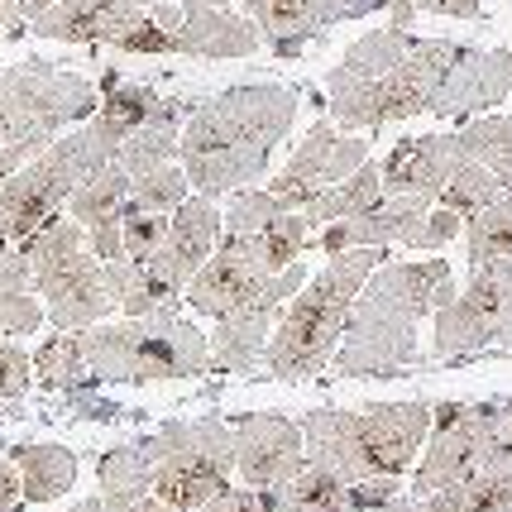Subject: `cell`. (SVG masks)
<instances>
[{"label":"cell","instance_id":"obj_1","mask_svg":"<svg viewBox=\"0 0 512 512\" xmlns=\"http://www.w3.org/2000/svg\"><path fill=\"white\" fill-rule=\"evenodd\" d=\"M292 125V96L283 87H235L206 101L178 134V168L201 197H221L268 168L273 144Z\"/></svg>","mask_w":512,"mask_h":512},{"label":"cell","instance_id":"obj_2","mask_svg":"<svg viewBox=\"0 0 512 512\" xmlns=\"http://www.w3.org/2000/svg\"><path fill=\"white\" fill-rule=\"evenodd\" d=\"M455 297L446 259L426 264H388L379 278L355 297L345 316V345H340V369L345 374H374V369H398L417 355V316L431 307H446Z\"/></svg>","mask_w":512,"mask_h":512},{"label":"cell","instance_id":"obj_3","mask_svg":"<svg viewBox=\"0 0 512 512\" xmlns=\"http://www.w3.org/2000/svg\"><path fill=\"white\" fill-rule=\"evenodd\" d=\"M460 48L450 44H407L402 34L364 39L350 63L331 77V106L345 125H383L422 111L431 91L441 87Z\"/></svg>","mask_w":512,"mask_h":512},{"label":"cell","instance_id":"obj_4","mask_svg":"<svg viewBox=\"0 0 512 512\" xmlns=\"http://www.w3.org/2000/svg\"><path fill=\"white\" fill-rule=\"evenodd\" d=\"M426 436H431V407L426 402L369 407V412H312L302 422L307 460L331 469L340 484L407 474Z\"/></svg>","mask_w":512,"mask_h":512},{"label":"cell","instance_id":"obj_5","mask_svg":"<svg viewBox=\"0 0 512 512\" xmlns=\"http://www.w3.org/2000/svg\"><path fill=\"white\" fill-rule=\"evenodd\" d=\"M77 350L87 364V383H154V379H192L211 364L206 335L182 321L178 312L130 316L115 326H87Z\"/></svg>","mask_w":512,"mask_h":512},{"label":"cell","instance_id":"obj_6","mask_svg":"<svg viewBox=\"0 0 512 512\" xmlns=\"http://www.w3.org/2000/svg\"><path fill=\"white\" fill-rule=\"evenodd\" d=\"M120 144H125V134L96 115L87 130L53 139L39 158H29L15 178L0 182V240L5 245H20L44 221H53L58 206H67V197L96 168H106Z\"/></svg>","mask_w":512,"mask_h":512},{"label":"cell","instance_id":"obj_7","mask_svg":"<svg viewBox=\"0 0 512 512\" xmlns=\"http://www.w3.org/2000/svg\"><path fill=\"white\" fill-rule=\"evenodd\" d=\"M20 254L34 278V297H44V321L58 331H87L115 312L106 264L87 249V230L77 221H44L29 240H20Z\"/></svg>","mask_w":512,"mask_h":512},{"label":"cell","instance_id":"obj_8","mask_svg":"<svg viewBox=\"0 0 512 512\" xmlns=\"http://www.w3.org/2000/svg\"><path fill=\"white\" fill-rule=\"evenodd\" d=\"M383 264V249H350L335 254L331 268L316 278L312 288H302L292 297L288 316L278 321V335L268 345V364L273 374H312L321 359L335 350V340L345 331V316L355 307V297L364 292V278Z\"/></svg>","mask_w":512,"mask_h":512},{"label":"cell","instance_id":"obj_9","mask_svg":"<svg viewBox=\"0 0 512 512\" xmlns=\"http://www.w3.org/2000/svg\"><path fill=\"white\" fill-rule=\"evenodd\" d=\"M144 460L154 469V498L163 508L201 512L230 489L235 474V426L225 422H192L168 426L149 441H139Z\"/></svg>","mask_w":512,"mask_h":512},{"label":"cell","instance_id":"obj_10","mask_svg":"<svg viewBox=\"0 0 512 512\" xmlns=\"http://www.w3.org/2000/svg\"><path fill=\"white\" fill-rule=\"evenodd\" d=\"M96 111V87L87 77L58 72L48 63H20L0 72V149L20 139L53 134Z\"/></svg>","mask_w":512,"mask_h":512},{"label":"cell","instance_id":"obj_11","mask_svg":"<svg viewBox=\"0 0 512 512\" xmlns=\"http://www.w3.org/2000/svg\"><path fill=\"white\" fill-rule=\"evenodd\" d=\"M512 335V259L479 264L469 288L436 316V355H469Z\"/></svg>","mask_w":512,"mask_h":512},{"label":"cell","instance_id":"obj_12","mask_svg":"<svg viewBox=\"0 0 512 512\" xmlns=\"http://www.w3.org/2000/svg\"><path fill=\"white\" fill-rule=\"evenodd\" d=\"M216 245H221V206H216V197H187L168 216V240L144 259V273L154 278V283H163L168 292H178L192 283V273H197L211 254H216Z\"/></svg>","mask_w":512,"mask_h":512},{"label":"cell","instance_id":"obj_13","mask_svg":"<svg viewBox=\"0 0 512 512\" xmlns=\"http://www.w3.org/2000/svg\"><path fill=\"white\" fill-rule=\"evenodd\" d=\"M302 465H307V441L297 422L249 417L235 426V474H245V489L278 493Z\"/></svg>","mask_w":512,"mask_h":512},{"label":"cell","instance_id":"obj_14","mask_svg":"<svg viewBox=\"0 0 512 512\" xmlns=\"http://www.w3.org/2000/svg\"><path fill=\"white\" fill-rule=\"evenodd\" d=\"M130 206V173L120 163L96 168L72 197H67V221H77L87 230V249L101 264H120L125 249H120V216Z\"/></svg>","mask_w":512,"mask_h":512},{"label":"cell","instance_id":"obj_15","mask_svg":"<svg viewBox=\"0 0 512 512\" xmlns=\"http://www.w3.org/2000/svg\"><path fill=\"white\" fill-rule=\"evenodd\" d=\"M292 292H302V264L283 268V273H273L264 288L249 297L240 312H230L221 321V331L211 340V350L221 359L225 369H249L254 359L264 355V340H268V326H273V316L278 307L288 302Z\"/></svg>","mask_w":512,"mask_h":512},{"label":"cell","instance_id":"obj_16","mask_svg":"<svg viewBox=\"0 0 512 512\" xmlns=\"http://www.w3.org/2000/svg\"><path fill=\"white\" fill-rule=\"evenodd\" d=\"M154 0H58L34 20V34L58 44H115L130 24L144 20Z\"/></svg>","mask_w":512,"mask_h":512},{"label":"cell","instance_id":"obj_17","mask_svg":"<svg viewBox=\"0 0 512 512\" xmlns=\"http://www.w3.org/2000/svg\"><path fill=\"white\" fill-rule=\"evenodd\" d=\"M465 163L460 134H431V139H402L398 154L383 168V197H436L450 182V173Z\"/></svg>","mask_w":512,"mask_h":512},{"label":"cell","instance_id":"obj_18","mask_svg":"<svg viewBox=\"0 0 512 512\" xmlns=\"http://www.w3.org/2000/svg\"><path fill=\"white\" fill-rule=\"evenodd\" d=\"M268 278L259 273V268L249 264L245 254H235V249L216 245V254L206 259V264L192 273V283H187V307L201 316H216V321H225L230 312H240L254 292L264 288Z\"/></svg>","mask_w":512,"mask_h":512},{"label":"cell","instance_id":"obj_19","mask_svg":"<svg viewBox=\"0 0 512 512\" xmlns=\"http://www.w3.org/2000/svg\"><path fill=\"white\" fill-rule=\"evenodd\" d=\"M508 87H512V58H503V53H493V58H465V48H460V58L450 63V72L441 77V87L431 91L426 106L436 115H465L474 106L498 101Z\"/></svg>","mask_w":512,"mask_h":512},{"label":"cell","instance_id":"obj_20","mask_svg":"<svg viewBox=\"0 0 512 512\" xmlns=\"http://www.w3.org/2000/svg\"><path fill=\"white\" fill-rule=\"evenodd\" d=\"M364 154H369L364 139H345V134L331 130V125H316L278 178L297 182V187H316V192H321V187H340L355 168H364Z\"/></svg>","mask_w":512,"mask_h":512},{"label":"cell","instance_id":"obj_21","mask_svg":"<svg viewBox=\"0 0 512 512\" xmlns=\"http://www.w3.org/2000/svg\"><path fill=\"white\" fill-rule=\"evenodd\" d=\"M254 48V29L230 20L221 10H178L173 24V53H201V58H235Z\"/></svg>","mask_w":512,"mask_h":512},{"label":"cell","instance_id":"obj_22","mask_svg":"<svg viewBox=\"0 0 512 512\" xmlns=\"http://www.w3.org/2000/svg\"><path fill=\"white\" fill-rule=\"evenodd\" d=\"M178 115H182L178 101H163L139 130L125 134V144L115 149V163H120L130 178L149 173V168H163V163H173V158H178Z\"/></svg>","mask_w":512,"mask_h":512},{"label":"cell","instance_id":"obj_23","mask_svg":"<svg viewBox=\"0 0 512 512\" xmlns=\"http://www.w3.org/2000/svg\"><path fill=\"white\" fill-rule=\"evenodd\" d=\"M10 465L20 474L24 503H53L77 484V460L63 446H20Z\"/></svg>","mask_w":512,"mask_h":512},{"label":"cell","instance_id":"obj_24","mask_svg":"<svg viewBox=\"0 0 512 512\" xmlns=\"http://www.w3.org/2000/svg\"><path fill=\"white\" fill-rule=\"evenodd\" d=\"M44 326V302L34 297V278L20 249L0 254V331L5 335H29Z\"/></svg>","mask_w":512,"mask_h":512},{"label":"cell","instance_id":"obj_25","mask_svg":"<svg viewBox=\"0 0 512 512\" xmlns=\"http://www.w3.org/2000/svg\"><path fill=\"white\" fill-rule=\"evenodd\" d=\"M422 512H512V474H474L455 489L417 498Z\"/></svg>","mask_w":512,"mask_h":512},{"label":"cell","instance_id":"obj_26","mask_svg":"<svg viewBox=\"0 0 512 512\" xmlns=\"http://www.w3.org/2000/svg\"><path fill=\"white\" fill-rule=\"evenodd\" d=\"M469 426H474V455H479L474 474H512V402L469 407Z\"/></svg>","mask_w":512,"mask_h":512},{"label":"cell","instance_id":"obj_27","mask_svg":"<svg viewBox=\"0 0 512 512\" xmlns=\"http://www.w3.org/2000/svg\"><path fill=\"white\" fill-rule=\"evenodd\" d=\"M460 144H465L469 163H479V168L508 192L512 187V115L508 120H479L474 130L460 134Z\"/></svg>","mask_w":512,"mask_h":512},{"label":"cell","instance_id":"obj_28","mask_svg":"<svg viewBox=\"0 0 512 512\" xmlns=\"http://www.w3.org/2000/svg\"><path fill=\"white\" fill-rule=\"evenodd\" d=\"M149 489H154V469H149L139 446H120L101 460V498L130 508L139 498H149Z\"/></svg>","mask_w":512,"mask_h":512},{"label":"cell","instance_id":"obj_29","mask_svg":"<svg viewBox=\"0 0 512 512\" xmlns=\"http://www.w3.org/2000/svg\"><path fill=\"white\" fill-rule=\"evenodd\" d=\"M498 197H503V187H498V182H493L489 173L479 168V163H469V158L460 163V168H455V173H450L446 187L436 192V201H441L446 211H455L460 221H465V216L474 221V216H479L484 206H493Z\"/></svg>","mask_w":512,"mask_h":512},{"label":"cell","instance_id":"obj_30","mask_svg":"<svg viewBox=\"0 0 512 512\" xmlns=\"http://www.w3.org/2000/svg\"><path fill=\"white\" fill-rule=\"evenodd\" d=\"M469 259L474 268L493 259H512V197H498L469 221Z\"/></svg>","mask_w":512,"mask_h":512},{"label":"cell","instance_id":"obj_31","mask_svg":"<svg viewBox=\"0 0 512 512\" xmlns=\"http://www.w3.org/2000/svg\"><path fill=\"white\" fill-rule=\"evenodd\" d=\"M29 364H34L44 388H82L87 383V364H82V350H77L72 331H58L39 355H29Z\"/></svg>","mask_w":512,"mask_h":512},{"label":"cell","instance_id":"obj_32","mask_svg":"<svg viewBox=\"0 0 512 512\" xmlns=\"http://www.w3.org/2000/svg\"><path fill=\"white\" fill-rule=\"evenodd\" d=\"M182 201H187V173L178 163H163V168H149V173L130 178V206H139V211L173 216Z\"/></svg>","mask_w":512,"mask_h":512},{"label":"cell","instance_id":"obj_33","mask_svg":"<svg viewBox=\"0 0 512 512\" xmlns=\"http://www.w3.org/2000/svg\"><path fill=\"white\" fill-rule=\"evenodd\" d=\"M163 240H168V216H158V211H139V206H125V216H120V249H125V259H130V264H144Z\"/></svg>","mask_w":512,"mask_h":512},{"label":"cell","instance_id":"obj_34","mask_svg":"<svg viewBox=\"0 0 512 512\" xmlns=\"http://www.w3.org/2000/svg\"><path fill=\"white\" fill-rule=\"evenodd\" d=\"M29 379H34L29 355L15 350V345H0V398H20L24 388H29Z\"/></svg>","mask_w":512,"mask_h":512},{"label":"cell","instance_id":"obj_35","mask_svg":"<svg viewBox=\"0 0 512 512\" xmlns=\"http://www.w3.org/2000/svg\"><path fill=\"white\" fill-rule=\"evenodd\" d=\"M48 144H53V139H44V134H39V139H20V144H5V149H0V182L15 178V173H20L29 158L44 154Z\"/></svg>","mask_w":512,"mask_h":512},{"label":"cell","instance_id":"obj_36","mask_svg":"<svg viewBox=\"0 0 512 512\" xmlns=\"http://www.w3.org/2000/svg\"><path fill=\"white\" fill-rule=\"evenodd\" d=\"M455 230H460V216L446 211V206H431V211H426V221H422L417 245H446V240H455Z\"/></svg>","mask_w":512,"mask_h":512},{"label":"cell","instance_id":"obj_37","mask_svg":"<svg viewBox=\"0 0 512 512\" xmlns=\"http://www.w3.org/2000/svg\"><path fill=\"white\" fill-rule=\"evenodd\" d=\"M24 493H20V474L10 460H0V512H20Z\"/></svg>","mask_w":512,"mask_h":512},{"label":"cell","instance_id":"obj_38","mask_svg":"<svg viewBox=\"0 0 512 512\" xmlns=\"http://www.w3.org/2000/svg\"><path fill=\"white\" fill-rule=\"evenodd\" d=\"M412 5H426V10H446V15H474V0H412Z\"/></svg>","mask_w":512,"mask_h":512},{"label":"cell","instance_id":"obj_39","mask_svg":"<svg viewBox=\"0 0 512 512\" xmlns=\"http://www.w3.org/2000/svg\"><path fill=\"white\" fill-rule=\"evenodd\" d=\"M20 0H0V34H5V29H20Z\"/></svg>","mask_w":512,"mask_h":512},{"label":"cell","instance_id":"obj_40","mask_svg":"<svg viewBox=\"0 0 512 512\" xmlns=\"http://www.w3.org/2000/svg\"><path fill=\"white\" fill-rule=\"evenodd\" d=\"M182 5H187V10H221L225 0H182Z\"/></svg>","mask_w":512,"mask_h":512}]
</instances>
